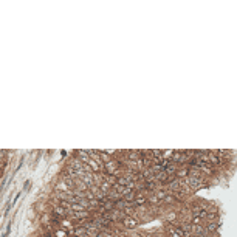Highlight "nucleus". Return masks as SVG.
<instances>
[{
    "label": "nucleus",
    "mask_w": 237,
    "mask_h": 237,
    "mask_svg": "<svg viewBox=\"0 0 237 237\" xmlns=\"http://www.w3.org/2000/svg\"><path fill=\"white\" fill-rule=\"evenodd\" d=\"M138 220L135 219V217H132V215H126L124 219H122V225H124V228L126 230H135L136 226H138Z\"/></svg>",
    "instance_id": "1"
},
{
    "label": "nucleus",
    "mask_w": 237,
    "mask_h": 237,
    "mask_svg": "<svg viewBox=\"0 0 237 237\" xmlns=\"http://www.w3.org/2000/svg\"><path fill=\"white\" fill-rule=\"evenodd\" d=\"M167 234H169V237H181V230H180V226L175 228V226L167 225Z\"/></svg>",
    "instance_id": "2"
},
{
    "label": "nucleus",
    "mask_w": 237,
    "mask_h": 237,
    "mask_svg": "<svg viewBox=\"0 0 237 237\" xmlns=\"http://www.w3.org/2000/svg\"><path fill=\"white\" fill-rule=\"evenodd\" d=\"M191 231L194 233V236H198V237L205 236V228H203V225H191Z\"/></svg>",
    "instance_id": "3"
},
{
    "label": "nucleus",
    "mask_w": 237,
    "mask_h": 237,
    "mask_svg": "<svg viewBox=\"0 0 237 237\" xmlns=\"http://www.w3.org/2000/svg\"><path fill=\"white\" fill-rule=\"evenodd\" d=\"M188 174H189V169H188V167H181V169H177L175 177H177L178 180H183V178L188 177Z\"/></svg>",
    "instance_id": "4"
},
{
    "label": "nucleus",
    "mask_w": 237,
    "mask_h": 237,
    "mask_svg": "<svg viewBox=\"0 0 237 237\" xmlns=\"http://www.w3.org/2000/svg\"><path fill=\"white\" fill-rule=\"evenodd\" d=\"M146 200H147V198L144 197V195H138V194H136V197L133 200V206H141V205L146 203Z\"/></svg>",
    "instance_id": "5"
},
{
    "label": "nucleus",
    "mask_w": 237,
    "mask_h": 237,
    "mask_svg": "<svg viewBox=\"0 0 237 237\" xmlns=\"http://www.w3.org/2000/svg\"><path fill=\"white\" fill-rule=\"evenodd\" d=\"M68 214H70V211H67V209H64L61 206L54 208V215H68Z\"/></svg>",
    "instance_id": "6"
},
{
    "label": "nucleus",
    "mask_w": 237,
    "mask_h": 237,
    "mask_svg": "<svg viewBox=\"0 0 237 237\" xmlns=\"http://www.w3.org/2000/svg\"><path fill=\"white\" fill-rule=\"evenodd\" d=\"M217 228H219V225H217L215 222H211V223L206 225V231H208V233H215Z\"/></svg>",
    "instance_id": "7"
},
{
    "label": "nucleus",
    "mask_w": 237,
    "mask_h": 237,
    "mask_svg": "<svg viewBox=\"0 0 237 237\" xmlns=\"http://www.w3.org/2000/svg\"><path fill=\"white\" fill-rule=\"evenodd\" d=\"M206 220H208V223L215 222V220H217V212H208V214H206Z\"/></svg>",
    "instance_id": "8"
},
{
    "label": "nucleus",
    "mask_w": 237,
    "mask_h": 237,
    "mask_svg": "<svg viewBox=\"0 0 237 237\" xmlns=\"http://www.w3.org/2000/svg\"><path fill=\"white\" fill-rule=\"evenodd\" d=\"M61 225H62L64 228H70V230L73 228V226H72V222H70V220H67V219H65V220H62V223H61Z\"/></svg>",
    "instance_id": "9"
},
{
    "label": "nucleus",
    "mask_w": 237,
    "mask_h": 237,
    "mask_svg": "<svg viewBox=\"0 0 237 237\" xmlns=\"http://www.w3.org/2000/svg\"><path fill=\"white\" fill-rule=\"evenodd\" d=\"M201 223H203V220L200 217H195V215L192 217V225H201Z\"/></svg>",
    "instance_id": "10"
},
{
    "label": "nucleus",
    "mask_w": 237,
    "mask_h": 237,
    "mask_svg": "<svg viewBox=\"0 0 237 237\" xmlns=\"http://www.w3.org/2000/svg\"><path fill=\"white\" fill-rule=\"evenodd\" d=\"M54 237H67V233L64 231V230H57L56 231V236Z\"/></svg>",
    "instance_id": "11"
},
{
    "label": "nucleus",
    "mask_w": 237,
    "mask_h": 237,
    "mask_svg": "<svg viewBox=\"0 0 237 237\" xmlns=\"http://www.w3.org/2000/svg\"><path fill=\"white\" fill-rule=\"evenodd\" d=\"M149 201H151V203H160V200L155 197V194H152V195L149 197Z\"/></svg>",
    "instance_id": "12"
},
{
    "label": "nucleus",
    "mask_w": 237,
    "mask_h": 237,
    "mask_svg": "<svg viewBox=\"0 0 237 237\" xmlns=\"http://www.w3.org/2000/svg\"><path fill=\"white\" fill-rule=\"evenodd\" d=\"M130 237H143V236H141V234H136V233H132Z\"/></svg>",
    "instance_id": "13"
},
{
    "label": "nucleus",
    "mask_w": 237,
    "mask_h": 237,
    "mask_svg": "<svg viewBox=\"0 0 237 237\" xmlns=\"http://www.w3.org/2000/svg\"><path fill=\"white\" fill-rule=\"evenodd\" d=\"M30 186H31V183H30V181H27V183H25V189H28Z\"/></svg>",
    "instance_id": "14"
},
{
    "label": "nucleus",
    "mask_w": 237,
    "mask_h": 237,
    "mask_svg": "<svg viewBox=\"0 0 237 237\" xmlns=\"http://www.w3.org/2000/svg\"><path fill=\"white\" fill-rule=\"evenodd\" d=\"M118 237H127V236H118Z\"/></svg>",
    "instance_id": "15"
}]
</instances>
